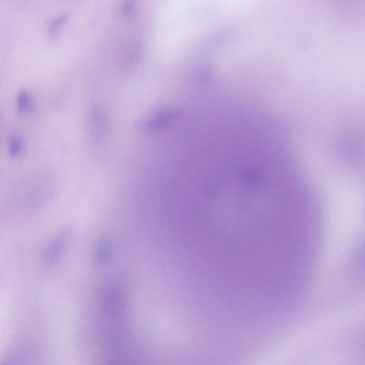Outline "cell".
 Listing matches in <instances>:
<instances>
[{
	"instance_id": "1",
	"label": "cell",
	"mask_w": 365,
	"mask_h": 365,
	"mask_svg": "<svg viewBox=\"0 0 365 365\" xmlns=\"http://www.w3.org/2000/svg\"><path fill=\"white\" fill-rule=\"evenodd\" d=\"M69 230H65L51 241L44 256V263L47 269L53 267L58 262L69 239Z\"/></svg>"
},
{
	"instance_id": "2",
	"label": "cell",
	"mask_w": 365,
	"mask_h": 365,
	"mask_svg": "<svg viewBox=\"0 0 365 365\" xmlns=\"http://www.w3.org/2000/svg\"><path fill=\"white\" fill-rule=\"evenodd\" d=\"M103 305L107 315L115 318H123L125 302L122 294L117 290L110 288L104 292Z\"/></svg>"
},
{
	"instance_id": "3",
	"label": "cell",
	"mask_w": 365,
	"mask_h": 365,
	"mask_svg": "<svg viewBox=\"0 0 365 365\" xmlns=\"http://www.w3.org/2000/svg\"><path fill=\"white\" fill-rule=\"evenodd\" d=\"M33 107V99L32 96L26 91L19 93L16 100V108L19 112L28 113Z\"/></svg>"
},
{
	"instance_id": "4",
	"label": "cell",
	"mask_w": 365,
	"mask_h": 365,
	"mask_svg": "<svg viewBox=\"0 0 365 365\" xmlns=\"http://www.w3.org/2000/svg\"><path fill=\"white\" fill-rule=\"evenodd\" d=\"M67 19L68 16L67 14H64L59 16L58 18L55 19V20L52 21L49 23L48 32L51 37L54 38L59 34L62 28L66 23Z\"/></svg>"
},
{
	"instance_id": "5",
	"label": "cell",
	"mask_w": 365,
	"mask_h": 365,
	"mask_svg": "<svg viewBox=\"0 0 365 365\" xmlns=\"http://www.w3.org/2000/svg\"><path fill=\"white\" fill-rule=\"evenodd\" d=\"M23 150V144L21 139L12 137L9 142V155L11 158H16L21 155Z\"/></svg>"
},
{
	"instance_id": "6",
	"label": "cell",
	"mask_w": 365,
	"mask_h": 365,
	"mask_svg": "<svg viewBox=\"0 0 365 365\" xmlns=\"http://www.w3.org/2000/svg\"><path fill=\"white\" fill-rule=\"evenodd\" d=\"M137 10V3L136 0H124L121 6V12L125 17L133 16Z\"/></svg>"
},
{
	"instance_id": "7",
	"label": "cell",
	"mask_w": 365,
	"mask_h": 365,
	"mask_svg": "<svg viewBox=\"0 0 365 365\" xmlns=\"http://www.w3.org/2000/svg\"><path fill=\"white\" fill-rule=\"evenodd\" d=\"M109 256V245L105 243L102 242L99 245L98 251V258L100 262L107 261Z\"/></svg>"
}]
</instances>
